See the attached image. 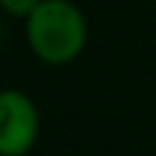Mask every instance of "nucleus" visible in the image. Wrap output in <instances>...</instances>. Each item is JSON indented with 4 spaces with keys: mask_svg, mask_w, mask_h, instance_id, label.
Returning a JSON list of instances; mask_svg holds the SVG:
<instances>
[{
    "mask_svg": "<svg viewBox=\"0 0 156 156\" xmlns=\"http://www.w3.org/2000/svg\"><path fill=\"white\" fill-rule=\"evenodd\" d=\"M89 23L73 0H42L26 18V44L44 65H68L86 47Z\"/></svg>",
    "mask_w": 156,
    "mask_h": 156,
    "instance_id": "obj_1",
    "label": "nucleus"
},
{
    "mask_svg": "<svg viewBox=\"0 0 156 156\" xmlns=\"http://www.w3.org/2000/svg\"><path fill=\"white\" fill-rule=\"evenodd\" d=\"M39 138V112L31 96L0 89V156H26Z\"/></svg>",
    "mask_w": 156,
    "mask_h": 156,
    "instance_id": "obj_2",
    "label": "nucleus"
},
{
    "mask_svg": "<svg viewBox=\"0 0 156 156\" xmlns=\"http://www.w3.org/2000/svg\"><path fill=\"white\" fill-rule=\"evenodd\" d=\"M39 3H42V0H0V13H5V16H11V18H23V21H26Z\"/></svg>",
    "mask_w": 156,
    "mask_h": 156,
    "instance_id": "obj_3",
    "label": "nucleus"
},
{
    "mask_svg": "<svg viewBox=\"0 0 156 156\" xmlns=\"http://www.w3.org/2000/svg\"><path fill=\"white\" fill-rule=\"evenodd\" d=\"M0 42H3V21H0Z\"/></svg>",
    "mask_w": 156,
    "mask_h": 156,
    "instance_id": "obj_4",
    "label": "nucleus"
}]
</instances>
